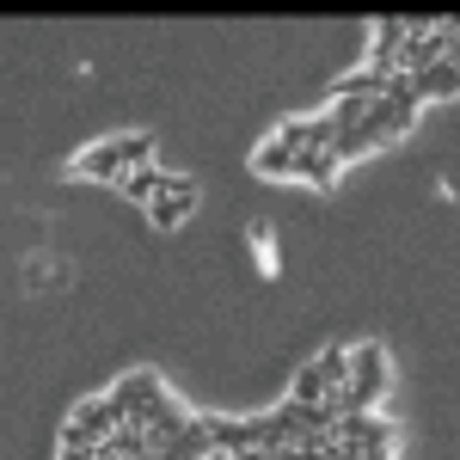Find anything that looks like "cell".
I'll return each mask as SVG.
<instances>
[{"instance_id": "9c48e42d", "label": "cell", "mask_w": 460, "mask_h": 460, "mask_svg": "<svg viewBox=\"0 0 460 460\" xmlns=\"http://www.w3.org/2000/svg\"><path fill=\"white\" fill-rule=\"evenodd\" d=\"M240 460H301V448H252V455Z\"/></svg>"}, {"instance_id": "30bf717a", "label": "cell", "mask_w": 460, "mask_h": 460, "mask_svg": "<svg viewBox=\"0 0 460 460\" xmlns=\"http://www.w3.org/2000/svg\"><path fill=\"white\" fill-rule=\"evenodd\" d=\"M448 62H455V68H460V37H455V49H448Z\"/></svg>"}, {"instance_id": "52a82bcc", "label": "cell", "mask_w": 460, "mask_h": 460, "mask_svg": "<svg viewBox=\"0 0 460 460\" xmlns=\"http://www.w3.org/2000/svg\"><path fill=\"white\" fill-rule=\"evenodd\" d=\"M338 166H344V160H338L332 147H307V154H301V178H307V184H319V190H332Z\"/></svg>"}, {"instance_id": "5b68a950", "label": "cell", "mask_w": 460, "mask_h": 460, "mask_svg": "<svg viewBox=\"0 0 460 460\" xmlns=\"http://www.w3.org/2000/svg\"><path fill=\"white\" fill-rule=\"evenodd\" d=\"M252 172H258V178H288V172H301V154H288V147L270 136V142L252 154Z\"/></svg>"}, {"instance_id": "3957f363", "label": "cell", "mask_w": 460, "mask_h": 460, "mask_svg": "<svg viewBox=\"0 0 460 460\" xmlns=\"http://www.w3.org/2000/svg\"><path fill=\"white\" fill-rule=\"evenodd\" d=\"M74 172H86V178H105V184H123V178H129V166H123V154H117V142H105V147H86V154L74 160Z\"/></svg>"}, {"instance_id": "8992f818", "label": "cell", "mask_w": 460, "mask_h": 460, "mask_svg": "<svg viewBox=\"0 0 460 460\" xmlns=\"http://www.w3.org/2000/svg\"><path fill=\"white\" fill-rule=\"evenodd\" d=\"M166 184H172V172H160V166H142V172H129V178H123L117 190H123L129 203H154V197H160Z\"/></svg>"}, {"instance_id": "8fae6325", "label": "cell", "mask_w": 460, "mask_h": 460, "mask_svg": "<svg viewBox=\"0 0 460 460\" xmlns=\"http://www.w3.org/2000/svg\"><path fill=\"white\" fill-rule=\"evenodd\" d=\"M332 460H338V455H332Z\"/></svg>"}, {"instance_id": "6da1fadb", "label": "cell", "mask_w": 460, "mask_h": 460, "mask_svg": "<svg viewBox=\"0 0 460 460\" xmlns=\"http://www.w3.org/2000/svg\"><path fill=\"white\" fill-rule=\"evenodd\" d=\"M350 362H356L350 387L332 393V399H338V411H344V418H368V411H375V399L387 393V356H381V344H356Z\"/></svg>"}, {"instance_id": "7a4b0ae2", "label": "cell", "mask_w": 460, "mask_h": 460, "mask_svg": "<svg viewBox=\"0 0 460 460\" xmlns=\"http://www.w3.org/2000/svg\"><path fill=\"white\" fill-rule=\"evenodd\" d=\"M190 209H197V184H190V178H178V172H172V184H166V190L147 203L154 227H178V221H184Z\"/></svg>"}, {"instance_id": "277c9868", "label": "cell", "mask_w": 460, "mask_h": 460, "mask_svg": "<svg viewBox=\"0 0 460 460\" xmlns=\"http://www.w3.org/2000/svg\"><path fill=\"white\" fill-rule=\"evenodd\" d=\"M411 93H418V99H455L460 93V68L455 62H436V68L411 74Z\"/></svg>"}, {"instance_id": "ba28073f", "label": "cell", "mask_w": 460, "mask_h": 460, "mask_svg": "<svg viewBox=\"0 0 460 460\" xmlns=\"http://www.w3.org/2000/svg\"><path fill=\"white\" fill-rule=\"evenodd\" d=\"M319 375H325V387H332V393H344V387H350V375H356V362L344 350H325V356H319Z\"/></svg>"}]
</instances>
